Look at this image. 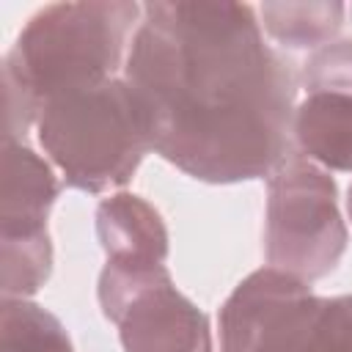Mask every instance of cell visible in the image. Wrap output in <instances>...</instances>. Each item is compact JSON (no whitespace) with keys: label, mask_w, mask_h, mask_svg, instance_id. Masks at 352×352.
Listing matches in <instances>:
<instances>
[{"label":"cell","mask_w":352,"mask_h":352,"mask_svg":"<svg viewBox=\"0 0 352 352\" xmlns=\"http://www.w3.org/2000/svg\"><path fill=\"white\" fill-rule=\"evenodd\" d=\"M297 80L305 96L336 94L352 99V38H333L308 52L297 69Z\"/></svg>","instance_id":"cell-13"},{"label":"cell","mask_w":352,"mask_h":352,"mask_svg":"<svg viewBox=\"0 0 352 352\" xmlns=\"http://www.w3.org/2000/svg\"><path fill=\"white\" fill-rule=\"evenodd\" d=\"M3 248V297H33L52 272V242L50 231L30 236H0Z\"/></svg>","instance_id":"cell-12"},{"label":"cell","mask_w":352,"mask_h":352,"mask_svg":"<svg viewBox=\"0 0 352 352\" xmlns=\"http://www.w3.org/2000/svg\"><path fill=\"white\" fill-rule=\"evenodd\" d=\"M349 14H352V8H349Z\"/></svg>","instance_id":"cell-15"},{"label":"cell","mask_w":352,"mask_h":352,"mask_svg":"<svg viewBox=\"0 0 352 352\" xmlns=\"http://www.w3.org/2000/svg\"><path fill=\"white\" fill-rule=\"evenodd\" d=\"M96 236L107 264L162 267L170 239L162 214L135 192H113L96 206Z\"/></svg>","instance_id":"cell-8"},{"label":"cell","mask_w":352,"mask_h":352,"mask_svg":"<svg viewBox=\"0 0 352 352\" xmlns=\"http://www.w3.org/2000/svg\"><path fill=\"white\" fill-rule=\"evenodd\" d=\"M140 19L143 6L129 0L38 8L3 58V140H22L50 99L118 77Z\"/></svg>","instance_id":"cell-2"},{"label":"cell","mask_w":352,"mask_h":352,"mask_svg":"<svg viewBox=\"0 0 352 352\" xmlns=\"http://www.w3.org/2000/svg\"><path fill=\"white\" fill-rule=\"evenodd\" d=\"M292 148L324 170L352 173V99L308 94L292 116Z\"/></svg>","instance_id":"cell-9"},{"label":"cell","mask_w":352,"mask_h":352,"mask_svg":"<svg viewBox=\"0 0 352 352\" xmlns=\"http://www.w3.org/2000/svg\"><path fill=\"white\" fill-rule=\"evenodd\" d=\"M99 308L118 327L124 352H212L206 314L176 289L168 264L99 272Z\"/></svg>","instance_id":"cell-6"},{"label":"cell","mask_w":352,"mask_h":352,"mask_svg":"<svg viewBox=\"0 0 352 352\" xmlns=\"http://www.w3.org/2000/svg\"><path fill=\"white\" fill-rule=\"evenodd\" d=\"M220 352H352V294L322 297L308 280L261 267L217 314Z\"/></svg>","instance_id":"cell-4"},{"label":"cell","mask_w":352,"mask_h":352,"mask_svg":"<svg viewBox=\"0 0 352 352\" xmlns=\"http://www.w3.org/2000/svg\"><path fill=\"white\" fill-rule=\"evenodd\" d=\"M124 77L151 151L206 184L270 176L292 148L297 66L264 41L248 3H146Z\"/></svg>","instance_id":"cell-1"},{"label":"cell","mask_w":352,"mask_h":352,"mask_svg":"<svg viewBox=\"0 0 352 352\" xmlns=\"http://www.w3.org/2000/svg\"><path fill=\"white\" fill-rule=\"evenodd\" d=\"M349 8L344 3H261V30L283 50H319L333 41Z\"/></svg>","instance_id":"cell-10"},{"label":"cell","mask_w":352,"mask_h":352,"mask_svg":"<svg viewBox=\"0 0 352 352\" xmlns=\"http://www.w3.org/2000/svg\"><path fill=\"white\" fill-rule=\"evenodd\" d=\"M346 223L333 176L292 151L267 176L264 258L300 280L327 278L346 250Z\"/></svg>","instance_id":"cell-5"},{"label":"cell","mask_w":352,"mask_h":352,"mask_svg":"<svg viewBox=\"0 0 352 352\" xmlns=\"http://www.w3.org/2000/svg\"><path fill=\"white\" fill-rule=\"evenodd\" d=\"M0 352H74V344L55 314L28 297H3Z\"/></svg>","instance_id":"cell-11"},{"label":"cell","mask_w":352,"mask_h":352,"mask_svg":"<svg viewBox=\"0 0 352 352\" xmlns=\"http://www.w3.org/2000/svg\"><path fill=\"white\" fill-rule=\"evenodd\" d=\"M36 135L66 184L82 192L124 187L151 151L143 102L124 74L50 99Z\"/></svg>","instance_id":"cell-3"},{"label":"cell","mask_w":352,"mask_h":352,"mask_svg":"<svg viewBox=\"0 0 352 352\" xmlns=\"http://www.w3.org/2000/svg\"><path fill=\"white\" fill-rule=\"evenodd\" d=\"M346 212H349V220H352V184H349V195H346Z\"/></svg>","instance_id":"cell-14"},{"label":"cell","mask_w":352,"mask_h":352,"mask_svg":"<svg viewBox=\"0 0 352 352\" xmlns=\"http://www.w3.org/2000/svg\"><path fill=\"white\" fill-rule=\"evenodd\" d=\"M60 192L52 165L22 140H3L0 170V236L47 231V217Z\"/></svg>","instance_id":"cell-7"}]
</instances>
